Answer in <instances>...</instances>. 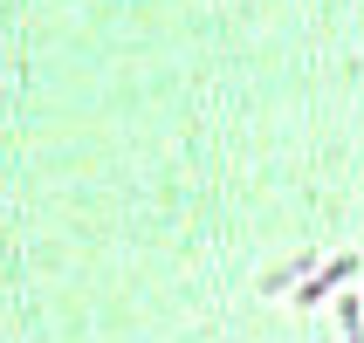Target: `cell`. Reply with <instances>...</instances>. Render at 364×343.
Wrapping results in <instances>:
<instances>
[{
  "instance_id": "1",
  "label": "cell",
  "mask_w": 364,
  "mask_h": 343,
  "mask_svg": "<svg viewBox=\"0 0 364 343\" xmlns=\"http://www.w3.org/2000/svg\"><path fill=\"white\" fill-rule=\"evenodd\" d=\"M350 275H358V247H344L337 261H323V268H316V275H309L303 288H296V295H289V303H296V309H316V303H330V295H337V288H344Z\"/></svg>"
},
{
  "instance_id": "2",
  "label": "cell",
  "mask_w": 364,
  "mask_h": 343,
  "mask_svg": "<svg viewBox=\"0 0 364 343\" xmlns=\"http://www.w3.org/2000/svg\"><path fill=\"white\" fill-rule=\"evenodd\" d=\"M296 275H303V261H289V268H268V282H262V288H268V295H275V288H289V282H296Z\"/></svg>"
},
{
  "instance_id": "3",
  "label": "cell",
  "mask_w": 364,
  "mask_h": 343,
  "mask_svg": "<svg viewBox=\"0 0 364 343\" xmlns=\"http://www.w3.org/2000/svg\"><path fill=\"white\" fill-rule=\"evenodd\" d=\"M337 323H344V337H358V295H344V303H337Z\"/></svg>"
}]
</instances>
